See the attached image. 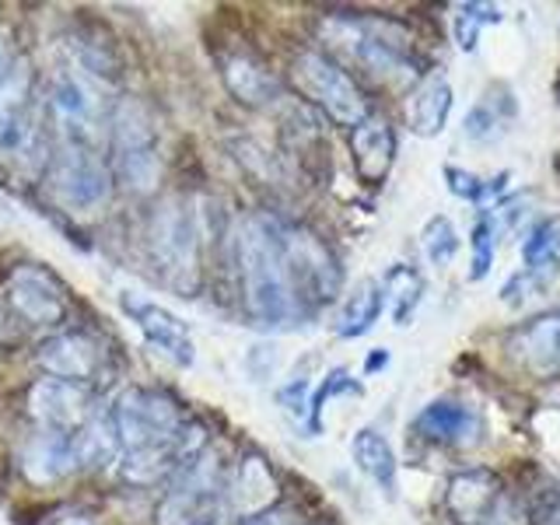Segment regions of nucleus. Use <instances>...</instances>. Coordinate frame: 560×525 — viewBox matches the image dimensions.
Returning <instances> with one entry per match:
<instances>
[{"label":"nucleus","instance_id":"1","mask_svg":"<svg viewBox=\"0 0 560 525\" xmlns=\"http://www.w3.org/2000/svg\"><path fill=\"white\" fill-rule=\"evenodd\" d=\"M235 259L242 277V302L259 329H288L302 319L291 273L280 249V221L249 218L235 235Z\"/></svg>","mask_w":560,"mask_h":525},{"label":"nucleus","instance_id":"2","mask_svg":"<svg viewBox=\"0 0 560 525\" xmlns=\"http://www.w3.org/2000/svg\"><path fill=\"white\" fill-rule=\"evenodd\" d=\"M323 39L337 57L350 67H358L361 74L382 84H399L417 78L413 43L407 32L378 22V18H326Z\"/></svg>","mask_w":560,"mask_h":525},{"label":"nucleus","instance_id":"3","mask_svg":"<svg viewBox=\"0 0 560 525\" xmlns=\"http://www.w3.org/2000/svg\"><path fill=\"white\" fill-rule=\"evenodd\" d=\"M148 249L158 270L179 291H192L200 280V228L183 200H165L151 214Z\"/></svg>","mask_w":560,"mask_h":525},{"label":"nucleus","instance_id":"4","mask_svg":"<svg viewBox=\"0 0 560 525\" xmlns=\"http://www.w3.org/2000/svg\"><path fill=\"white\" fill-rule=\"evenodd\" d=\"M224 472L210 452L192 459L172 477V487L158 501V525H214L224 512Z\"/></svg>","mask_w":560,"mask_h":525},{"label":"nucleus","instance_id":"5","mask_svg":"<svg viewBox=\"0 0 560 525\" xmlns=\"http://www.w3.org/2000/svg\"><path fill=\"white\" fill-rule=\"evenodd\" d=\"M280 249H284L291 288L298 294L302 312L329 305L340 294V280H343L340 262L319 235L294 224H280Z\"/></svg>","mask_w":560,"mask_h":525},{"label":"nucleus","instance_id":"6","mask_svg":"<svg viewBox=\"0 0 560 525\" xmlns=\"http://www.w3.org/2000/svg\"><path fill=\"white\" fill-rule=\"evenodd\" d=\"M291 78L298 84V92H302L312 105H319V109L332 122H340V127L354 130L358 122L368 119V102L361 95V88L337 60H329L315 49H305V52H298Z\"/></svg>","mask_w":560,"mask_h":525},{"label":"nucleus","instance_id":"7","mask_svg":"<svg viewBox=\"0 0 560 525\" xmlns=\"http://www.w3.org/2000/svg\"><path fill=\"white\" fill-rule=\"evenodd\" d=\"M49 192L70 214H95L113 197L116 175L92 148L70 144L49 165Z\"/></svg>","mask_w":560,"mask_h":525},{"label":"nucleus","instance_id":"8","mask_svg":"<svg viewBox=\"0 0 560 525\" xmlns=\"http://www.w3.org/2000/svg\"><path fill=\"white\" fill-rule=\"evenodd\" d=\"M113 151H116V183H122L133 192H148L158 175H162V162H158L154 137L148 113L137 102H122L113 116Z\"/></svg>","mask_w":560,"mask_h":525},{"label":"nucleus","instance_id":"9","mask_svg":"<svg viewBox=\"0 0 560 525\" xmlns=\"http://www.w3.org/2000/svg\"><path fill=\"white\" fill-rule=\"evenodd\" d=\"M102 78H95L92 70L74 63V67H60L57 78L49 84V109L57 116V122L67 130L70 144L88 148L92 144V133L102 122L105 102H102Z\"/></svg>","mask_w":560,"mask_h":525},{"label":"nucleus","instance_id":"10","mask_svg":"<svg viewBox=\"0 0 560 525\" xmlns=\"http://www.w3.org/2000/svg\"><path fill=\"white\" fill-rule=\"evenodd\" d=\"M4 302L22 323L35 329L60 326L67 315V291L57 280V273H49L39 262H25L14 267L8 284H4Z\"/></svg>","mask_w":560,"mask_h":525},{"label":"nucleus","instance_id":"11","mask_svg":"<svg viewBox=\"0 0 560 525\" xmlns=\"http://www.w3.org/2000/svg\"><path fill=\"white\" fill-rule=\"evenodd\" d=\"M28 413L39 431L74 438L95 417V396L88 385L63 378H39L28 389Z\"/></svg>","mask_w":560,"mask_h":525},{"label":"nucleus","instance_id":"12","mask_svg":"<svg viewBox=\"0 0 560 525\" xmlns=\"http://www.w3.org/2000/svg\"><path fill=\"white\" fill-rule=\"evenodd\" d=\"M508 354L533 378L560 375V308L525 319L508 332Z\"/></svg>","mask_w":560,"mask_h":525},{"label":"nucleus","instance_id":"13","mask_svg":"<svg viewBox=\"0 0 560 525\" xmlns=\"http://www.w3.org/2000/svg\"><path fill=\"white\" fill-rule=\"evenodd\" d=\"M102 347L92 332L81 329H67V332H52L49 340L35 347V364L43 368L49 378H63V382H78V385H92V378L102 368Z\"/></svg>","mask_w":560,"mask_h":525},{"label":"nucleus","instance_id":"14","mask_svg":"<svg viewBox=\"0 0 560 525\" xmlns=\"http://www.w3.org/2000/svg\"><path fill=\"white\" fill-rule=\"evenodd\" d=\"M119 305L130 315V323L140 329V337L162 350L168 361H175L179 368H189L197 361V347H192L189 329L183 326V319H175L168 308L148 302V298H137L133 291H122Z\"/></svg>","mask_w":560,"mask_h":525},{"label":"nucleus","instance_id":"15","mask_svg":"<svg viewBox=\"0 0 560 525\" xmlns=\"http://www.w3.org/2000/svg\"><path fill=\"white\" fill-rule=\"evenodd\" d=\"M32 144V70L25 63H14L0 81V154L22 158Z\"/></svg>","mask_w":560,"mask_h":525},{"label":"nucleus","instance_id":"16","mask_svg":"<svg viewBox=\"0 0 560 525\" xmlns=\"http://www.w3.org/2000/svg\"><path fill=\"white\" fill-rule=\"evenodd\" d=\"M501 480L490 469L455 472L445 490V512L455 525H494L501 515Z\"/></svg>","mask_w":560,"mask_h":525},{"label":"nucleus","instance_id":"17","mask_svg":"<svg viewBox=\"0 0 560 525\" xmlns=\"http://www.w3.org/2000/svg\"><path fill=\"white\" fill-rule=\"evenodd\" d=\"M413 434L428 438L434 445H455L469 448L480 442L483 420L480 413L459 399H431L424 410L413 417Z\"/></svg>","mask_w":560,"mask_h":525},{"label":"nucleus","instance_id":"18","mask_svg":"<svg viewBox=\"0 0 560 525\" xmlns=\"http://www.w3.org/2000/svg\"><path fill=\"white\" fill-rule=\"evenodd\" d=\"M273 501H277V477H273L270 463L262 459L259 452L242 455L238 466H235V477L228 480L224 508L228 512H235L242 522H249L262 512H270Z\"/></svg>","mask_w":560,"mask_h":525},{"label":"nucleus","instance_id":"19","mask_svg":"<svg viewBox=\"0 0 560 525\" xmlns=\"http://www.w3.org/2000/svg\"><path fill=\"white\" fill-rule=\"evenodd\" d=\"M78 469V455L67 434L39 431L22 448V472L32 487H52Z\"/></svg>","mask_w":560,"mask_h":525},{"label":"nucleus","instance_id":"20","mask_svg":"<svg viewBox=\"0 0 560 525\" xmlns=\"http://www.w3.org/2000/svg\"><path fill=\"white\" fill-rule=\"evenodd\" d=\"M350 151H354V168L368 186L385 183L396 162V133L385 119L368 116L350 130Z\"/></svg>","mask_w":560,"mask_h":525},{"label":"nucleus","instance_id":"21","mask_svg":"<svg viewBox=\"0 0 560 525\" xmlns=\"http://www.w3.org/2000/svg\"><path fill=\"white\" fill-rule=\"evenodd\" d=\"M452 84L445 74H428L420 78L417 88L410 92L407 102V122H410V133L417 137H438L448 127V116H452Z\"/></svg>","mask_w":560,"mask_h":525},{"label":"nucleus","instance_id":"22","mask_svg":"<svg viewBox=\"0 0 560 525\" xmlns=\"http://www.w3.org/2000/svg\"><path fill=\"white\" fill-rule=\"evenodd\" d=\"M350 459H354V466L382 490L385 498H389V501L396 498L399 463H396V452H393L389 442H385L382 431H375V428L354 431V438H350Z\"/></svg>","mask_w":560,"mask_h":525},{"label":"nucleus","instance_id":"23","mask_svg":"<svg viewBox=\"0 0 560 525\" xmlns=\"http://www.w3.org/2000/svg\"><path fill=\"white\" fill-rule=\"evenodd\" d=\"M382 308H385V288H382V280L364 277L361 284H354V291L343 298L340 315H337V337H343V340L364 337V332L378 323Z\"/></svg>","mask_w":560,"mask_h":525},{"label":"nucleus","instance_id":"24","mask_svg":"<svg viewBox=\"0 0 560 525\" xmlns=\"http://www.w3.org/2000/svg\"><path fill=\"white\" fill-rule=\"evenodd\" d=\"M224 81L232 95L245 105H270L280 98V84L267 67H259L249 57H232L224 63Z\"/></svg>","mask_w":560,"mask_h":525},{"label":"nucleus","instance_id":"25","mask_svg":"<svg viewBox=\"0 0 560 525\" xmlns=\"http://www.w3.org/2000/svg\"><path fill=\"white\" fill-rule=\"evenodd\" d=\"M78 455V469H95L105 463H116L119 459V442H116V431H113V420H109V407L95 410V417L70 438Z\"/></svg>","mask_w":560,"mask_h":525},{"label":"nucleus","instance_id":"26","mask_svg":"<svg viewBox=\"0 0 560 525\" xmlns=\"http://www.w3.org/2000/svg\"><path fill=\"white\" fill-rule=\"evenodd\" d=\"M382 288H385V305L393 312V326H399V329L410 326L420 298H424V277H420L413 267H402L399 262V267L385 273Z\"/></svg>","mask_w":560,"mask_h":525},{"label":"nucleus","instance_id":"27","mask_svg":"<svg viewBox=\"0 0 560 525\" xmlns=\"http://www.w3.org/2000/svg\"><path fill=\"white\" fill-rule=\"evenodd\" d=\"M525 270H560V218L536 221L522 238Z\"/></svg>","mask_w":560,"mask_h":525},{"label":"nucleus","instance_id":"28","mask_svg":"<svg viewBox=\"0 0 560 525\" xmlns=\"http://www.w3.org/2000/svg\"><path fill=\"white\" fill-rule=\"evenodd\" d=\"M452 35H455V46L463 52H477L480 46V32L487 25H501V8L494 4H455L452 8Z\"/></svg>","mask_w":560,"mask_h":525},{"label":"nucleus","instance_id":"29","mask_svg":"<svg viewBox=\"0 0 560 525\" xmlns=\"http://www.w3.org/2000/svg\"><path fill=\"white\" fill-rule=\"evenodd\" d=\"M420 245H424V256L431 267H448V262L459 256L463 238L455 232L448 214H434V218H428L424 232H420Z\"/></svg>","mask_w":560,"mask_h":525},{"label":"nucleus","instance_id":"30","mask_svg":"<svg viewBox=\"0 0 560 525\" xmlns=\"http://www.w3.org/2000/svg\"><path fill=\"white\" fill-rule=\"evenodd\" d=\"M494 253H498V218L480 214L469 232V280H483L490 273Z\"/></svg>","mask_w":560,"mask_h":525},{"label":"nucleus","instance_id":"31","mask_svg":"<svg viewBox=\"0 0 560 525\" xmlns=\"http://www.w3.org/2000/svg\"><path fill=\"white\" fill-rule=\"evenodd\" d=\"M361 396V382L347 372V368H332L326 372V378L312 389V424H308V438L323 431V410L332 396Z\"/></svg>","mask_w":560,"mask_h":525},{"label":"nucleus","instance_id":"32","mask_svg":"<svg viewBox=\"0 0 560 525\" xmlns=\"http://www.w3.org/2000/svg\"><path fill=\"white\" fill-rule=\"evenodd\" d=\"M277 402H280V410L294 420V424H302L308 431V424H312V382L308 378H294L288 385H280Z\"/></svg>","mask_w":560,"mask_h":525},{"label":"nucleus","instance_id":"33","mask_svg":"<svg viewBox=\"0 0 560 525\" xmlns=\"http://www.w3.org/2000/svg\"><path fill=\"white\" fill-rule=\"evenodd\" d=\"M445 183H448V189L459 200H466V203H487V179H480L477 172L445 165Z\"/></svg>","mask_w":560,"mask_h":525},{"label":"nucleus","instance_id":"34","mask_svg":"<svg viewBox=\"0 0 560 525\" xmlns=\"http://www.w3.org/2000/svg\"><path fill=\"white\" fill-rule=\"evenodd\" d=\"M498 127H501V119H498V109L490 102H477L472 109L466 113V122H463V130L469 140H477V144H483V140H494L498 137Z\"/></svg>","mask_w":560,"mask_h":525},{"label":"nucleus","instance_id":"35","mask_svg":"<svg viewBox=\"0 0 560 525\" xmlns=\"http://www.w3.org/2000/svg\"><path fill=\"white\" fill-rule=\"evenodd\" d=\"M525 525H560V487H542L529 501Z\"/></svg>","mask_w":560,"mask_h":525},{"label":"nucleus","instance_id":"36","mask_svg":"<svg viewBox=\"0 0 560 525\" xmlns=\"http://www.w3.org/2000/svg\"><path fill=\"white\" fill-rule=\"evenodd\" d=\"M242 525H302V518H298L291 508H270V512H262Z\"/></svg>","mask_w":560,"mask_h":525},{"label":"nucleus","instance_id":"37","mask_svg":"<svg viewBox=\"0 0 560 525\" xmlns=\"http://www.w3.org/2000/svg\"><path fill=\"white\" fill-rule=\"evenodd\" d=\"M52 525H95V518H92V515H84V512H63Z\"/></svg>","mask_w":560,"mask_h":525},{"label":"nucleus","instance_id":"38","mask_svg":"<svg viewBox=\"0 0 560 525\" xmlns=\"http://www.w3.org/2000/svg\"><path fill=\"white\" fill-rule=\"evenodd\" d=\"M385 364H389V350H375V354L372 358H368V372H378V368H385Z\"/></svg>","mask_w":560,"mask_h":525},{"label":"nucleus","instance_id":"39","mask_svg":"<svg viewBox=\"0 0 560 525\" xmlns=\"http://www.w3.org/2000/svg\"><path fill=\"white\" fill-rule=\"evenodd\" d=\"M8 67H11V52H8V43L0 39V81H4V74H8Z\"/></svg>","mask_w":560,"mask_h":525}]
</instances>
